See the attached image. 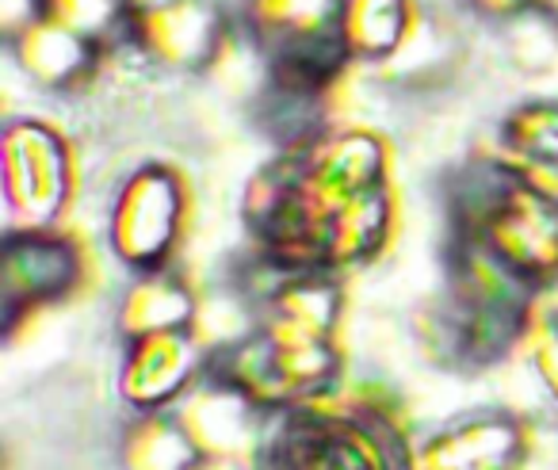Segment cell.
I'll return each instance as SVG.
<instances>
[{
  "instance_id": "obj_8",
  "label": "cell",
  "mask_w": 558,
  "mask_h": 470,
  "mask_svg": "<svg viewBox=\"0 0 558 470\" xmlns=\"http://www.w3.org/2000/svg\"><path fill=\"white\" fill-rule=\"evenodd\" d=\"M77 276V256L65 241L24 233L9 238V261H4V294H9V317L20 302H39L65 291Z\"/></svg>"
},
{
  "instance_id": "obj_4",
  "label": "cell",
  "mask_w": 558,
  "mask_h": 470,
  "mask_svg": "<svg viewBox=\"0 0 558 470\" xmlns=\"http://www.w3.org/2000/svg\"><path fill=\"white\" fill-rule=\"evenodd\" d=\"M271 470H387L379 439L364 424L333 417H288L268 447Z\"/></svg>"
},
{
  "instance_id": "obj_1",
  "label": "cell",
  "mask_w": 558,
  "mask_h": 470,
  "mask_svg": "<svg viewBox=\"0 0 558 470\" xmlns=\"http://www.w3.org/2000/svg\"><path fill=\"white\" fill-rule=\"evenodd\" d=\"M344 0H248L245 24L271 58V73L295 96L318 93L349 62L341 39Z\"/></svg>"
},
{
  "instance_id": "obj_11",
  "label": "cell",
  "mask_w": 558,
  "mask_h": 470,
  "mask_svg": "<svg viewBox=\"0 0 558 470\" xmlns=\"http://www.w3.org/2000/svg\"><path fill=\"white\" fill-rule=\"evenodd\" d=\"M517 459V436L509 424L482 421L440 436L425 455L428 470H505Z\"/></svg>"
},
{
  "instance_id": "obj_5",
  "label": "cell",
  "mask_w": 558,
  "mask_h": 470,
  "mask_svg": "<svg viewBox=\"0 0 558 470\" xmlns=\"http://www.w3.org/2000/svg\"><path fill=\"white\" fill-rule=\"evenodd\" d=\"M177 218H180L177 177L169 169H161V165H146L142 172H134L116 203V218H111L119 256H126L138 268L161 264V256L177 241Z\"/></svg>"
},
{
  "instance_id": "obj_7",
  "label": "cell",
  "mask_w": 558,
  "mask_h": 470,
  "mask_svg": "<svg viewBox=\"0 0 558 470\" xmlns=\"http://www.w3.org/2000/svg\"><path fill=\"white\" fill-rule=\"evenodd\" d=\"M505 165L527 188L558 200V104H527L501 131Z\"/></svg>"
},
{
  "instance_id": "obj_2",
  "label": "cell",
  "mask_w": 558,
  "mask_h": 470,
  "mask_svg": "<svg viewBox=\"0 0 558 470\" xmlns=\"http://www.w3.org/2000/svg\"><path fill=\"white\" fill-rule=\"evenodd\" d=\"M126 39L169 70H203L222 47L226 20L215 0H134Z\"/></svg>"
},
{
  "instance_id": "obj_9",
  "label": "cell",
  "mask_w": 558,
  "mask_h": 470,
  "mask_svg": "<svg viewBox=\"0 0 558 470\" xmlns=\"http://www.w3.org/2000/svg\"><path fill=\"white\" fill-rule=\"evenodd\" d=\"M195 371V348L180 329L146 333L126 363V394L134 406H161L177 398Z\"/></svg>"
},
{
  "instance_id": "obj_10",
  "label": "cell",
  "mask_w": 558,
  "mask_h": 470,
  "mask_svg": "<svg viewBox=\"0 0 558 470\" xmlns=\"http://www.w3.org/2000/svg\"><path fill=\"white\" fill-rule=\"evenodd\" d=\"M410 0H344L341 39L349 58L379 62L395 55L410 27Z\"/></svg>"
},
{
  "instance_id": "obj_6",
  "label": "cell",
  "mask_w": 558,
  "mask_h": 470,
  "mask_svg": "<svg viewBox=\"0 0 558 470\" xmlns=\"http://www.w3.org/2000/svg\"><path fill=\"white\" fill-rule=\"evenodd\" d=\"M12 50H16V62L24 65V73L32 81L47 88H73L96 70V47L93 39L70 32V27L54 24L47 16L27 20L24 27L12 39Z\"/></svg>"
},
{
  "instance_id": "obj_13",
  "label": "cell",
  "mask_w": 558,
  "mask_h": 470,
  "mask_svg": "<svg viewBox=\"0 0 558 470\" xmlns=\"http://www.w3.org/2000/svg\"><path fill=\"white\" fill-rule=\"evenodd\" d=\"M486 16H517V12H539L543 20L558 27V0H471Z\"/></svg>"
},
{
  "instance_id": "obj_3",
  "label": "cell",
  "mask_w": 558,
  "mask_h": 470,
  "mask_svg": "<svg viewBox=\"0 0 558 470\" xmlns=\"http://www.w3.org/2000/svg\"><path fill=\"white\" fill-rule=\"evenodd\" d=\"M4 188L20 218L43 230L62 210L70 188V161L54 131L35 123L9 126L4 134Z\"/></svg>"
},
{
  "instance_id": "obj_12",
  "label": "cell",
  "mask_w": 558,
  "mask_h": 470,
  "mask_svg": "<svg viewBox=\"0 0 558 470\" xmlns=\"http://www.w3.org/2000/svg\"><path fill=\"white\" fill-rule=\"evenodd\" d=\"M134 0H39V16L108 47L119 35H131Z\"/></svg>"
}]
</instances>
